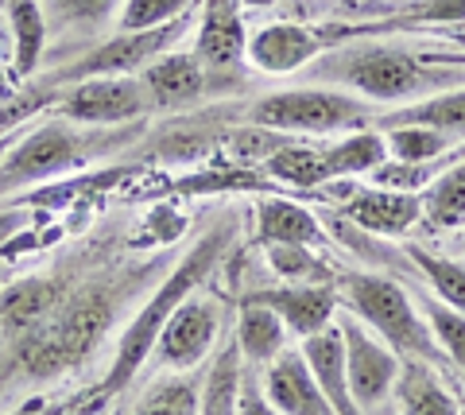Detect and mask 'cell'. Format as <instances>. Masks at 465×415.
Masks as SVG:
<instances>
[{
	"instance_id": "6da1fadb",
	"label": "cell",
	"mask_w": 465,
	"mask_h": 415,
	"mask_svg": "<svg viewBox=\"0 0 465 415\" xmlns=\"http://www.w3.org/2000/svg\"><path fill=\"white\" fill-rule=\"evenodd\" d=\"M314 85H330V90H345L369 105H411L450 90L454 82H465L450 66H430L419 54L391 47V43H341V47H326L318 59L299 70Z\"/></svg>"
},
{
	"instance_id": "7a4b0ae2",
	"label": "cell",
	"mask_w": 465,
	"mask_h": 415,
	"mask_svg": "<svg viewBox=\"0 0 465 415\" xmlns=\"http://www.w3.org/2000/svg\"><path fill=\"white\" fill-rule=\"evenodd\" d=\"M229 237H232V225L222 222V225H213L206 229L191 249H186V256L179 261V268L171 272V276L159 283V288L152 291V299L140 307V314L133 319V326L121 334V341H116V357H113V373L105 377V392H121L128 380H133L143 365H148V357L155 350V341L159 334H163V326L174 311H179V303L186 295H194L198 291V283L210 276L213 264L222 261V252L229 245Z\"/></svg>"
},
{
	"instance_id": "3957f363",
	"label": "cell",
	"mask_w": 465,
	"mask_h": 415,
	"mask_svg": "<svg viewBox=\"0 0 465 415\" xmlns=\"http://www.w3.org/2000/svg\"><path fill=\"white\" fill-rule=\"evenodd\" d=\"M333 288H338V303H345V311L353 314V319L365 322L369 331L400 357H419V361H427V365H450L430 334L427 314L415 311V299L391 276H381V272H353V276L333 283Z\"/></svg>"
},
{
	"instance_id": "277c9868",
	"label": "cell",
	"mask_w": 465,
	"mask_h": 415,
	"mask_svg": "<svg viewBox=\"0 0 465 415\" xmlns=\"http://www.w3.org/2000/svg\"><path fill=\"white\" fill-rule=\"evenodd\" d=\"M249 121L264 133H311L330 136L345 133V128L376 121V105L361 102V97L345 90H330V85H291V90L268 94L249 109Z\"/></svg>"
},
{
	"instance_id": "5b68a950",
	"label": "cell",
	"mask_w": 465,
	"mask_h": 415,
	"mask_svg": "<svg viewBox=\"0 0 465 415\" xmlns=\"http://www.w3.org/2000/svg\"><path fill=\"white\" fill-rule=\"evenodd\" d=\"M85 128L90 124L54 117L47 124H39L35 133H27L24 140H16L8 148L5 163H0V194H12L43 179H58L66 171L82 167L97 152V140Z\"/></svg>"
},
{
	"instance_id": "8992f818",
	"label": "cell",
	"mask_w": 465,
	"mask_h": 415,
	"mask_svg": "<svg viewBox=\"0 0 465 415\" xmlns=\"http://www.w3.org/2000/svg\"><path fill=\"white\" fill-rule=\"evenodd\" d=\"M217 338H222V307L213 299L186 295L167 319L148 365H155L159 373H191L217 350Z\"/></svg>"
},
{
	"instance_id": "52a82bcc",
	"label": "cell",
	"mask_w": 465,
	"mask_h": 415,
	"mask_svg": "<svg viewBox=\"0 0 465 415\" xmlns=\"http://www.w3.org/2000/svg\"><path fill=\"white\" fill-rule=\"evenodd\" d=\"M341 338H345V373H349V392H353L361 415H369L376 408L388 404V396L396 392L403 357L384 346L381 338L361 319L345 311V319H338Z\"/></svg>"
},
{
	"instance_id": "ba28073f",
	"label": "cell",
	"mask_w": 465,
	"mask_h": 415,
	"mask_svg": "<svg viewBox=\"0 0 465 415\" xmlns=\"http://www.w3.org/2000/svg\"><path fill=\"white\" fill-rule=\"evenodd\" d=\"M152 109V97L143 90L140 74H101V78H82L70 85L58 102V117L74 124H121L136 121Z\"/></svg>"
},
{
	"instance_id": "9c48e42d",
	"label": "cell",
	"mask_w": 465,
	"mask_h": 415,
	"mask_svg": "<svg viewBox=\"0 0 465 415\" xmlns=\"http://www.w3.org/2000/svg\"><path fill=\"white\" fill-rule=\"evenodd\" d=\"M186 27H191V12L179 16L174 24L152 27V32H116L113 39L101 43V47H94L85 59L63 70V78L82 82V78H101V74H140V70H148L155 59H163L174 43L183 39Z\"/></svg>"
},
{
	"instance_id": "30bf717a",
	"label": "cell",
	"mask_w": 465,
	"mask_h": 415,
	"mask_svg": "<svg viewBox=\"0 0 465 415\" xmlns=\"http://www.w3.org/2000/svg\"><path fill=\"white\" fill-rule=\"evenodd\" d=\"M322 51H326V35L318 27L280 20V24H264L256 32H249L244 59L256 70H264V74H299Z\"/></svg>"
},
{
	"instance_id": "8fae6325",
	"label": "cell",
	"mask_w": 465,
	"mask_h": 415,
	"mask_svg": "<svg viewBox=\"0 0 465 415\" xmlns=\"http://www.w3.org/2000/svg\"><path fill=\"white\" fill-rule=\"evenodd\" d=\"M252 303H264L283 319V326L299 338L326 331L338 311V288L333 283H287V288L256 291Z\"/></svg>"
},
{
	"instance_id": "7c38bea8",
	"label": "cell",
	"mask_w": 465,
	"mask_h": 415,
	"mask_svg": "<svg viewBox=\"0 0 465 415\" xmlns=\"http://www.w3.org/2000/svg\"><path fill=\"white\" fill-rule=\"evenodd\" d=\"M260 380H264L268 400L283 415H338L326 400V392L318 389V380L311 377L302 353L291 350V346L268 365V373H260Z\"/></svg>"
},
{
	"instance_id": "4fadbf2b",
	"label": "cell",
	"mask_w": 465,
	"mask_h": 415,
	"mask_svg": "<svg viewBox=\"0 0 465 415\" xmlns=\"http://www.w3.org/2000/svg\"><path fill=\"white\" fill-rule=\"evenodd\" d=\"M249 51V27L241 20L237 0H206L202 24L194 35V54L206 70H229Z\"/></svg>"
},
{
	"instance_id": "5bb4252c",
	"label": "cell",
	"mask_w": 465,
	"mask_h": 415,
	"mask_svg": "<svg viewBox=\"0 0 465 415\" xmlns=\"http://www.w3.org/2000/svg\"><path fill=\"white\" fill-rule=\"evenodd\" d=\"M345 218L349 225L365 229L372 237H400L423 218V198L407 191H388V187L357 191L345 206Z\"/></svg>"
},
{
	"instance_id": "9a60e30c",
	"label": "cell",
	"mask_w": 465,
	"mask_h": 415,
	"mask_svg": "<svg viewBox=\"0 0 465 415\" xmlns=\"http://www.w3.org/2000/svg\"><path fill=\"white\" fill-rule=\"evenodd\" d=\"M302 361H307L311 377L318 380V389L326 392V400L333 404L338 415H361L353 392H349V373H345V338H341V326L330 322L326 331H318L311 338H302Z\"/></svg>"
},
{
	"instance_id": "2e32d148",
	"label": "cell",
	"mask_w": 465,
	"mask_h": 415,
	"mask_svg": "<svg viewBox=\"0 0 465 415\" xmlns=\"http://www.w3.org/2000/svg\"><path fill=\"white\" fill-rule=\"evenodd\" d=\"M140 82L148 90L152 105L183 109V105H194L206 94V66H202L194 51H167L148 70H140Z\"/></svg>"
},
{
	"instance_id": "e0dca14e",
	"label": "cell",
	"mask_w": 465,
	"mask_h": 415,
	"mask_svg": "<svg viewBox=\"0 0 465 415\" xmlns=\"http://www.w3.org/2000/svg\"><path fill=\"white\" fill-rule=\"evenodd\" d=\"M391 400H396L400 415H461L454 392L439 380L434 365L419 361V357H403V369H400Z\"/></svg>"
},
{
	"instance_id": "ac0fdd59",
	"label": "cell",
	"mask_w": 465,
	"mask_h": 415,
	"mask_svg": "<svg viewBox=\"0 0 465 415\" xmlns=\"http://www.w3.org/2000/svg\"><path fill=\"white\" fill-rule=\"evenodd\" d=\"M5 24L12 39V74L32 78L51 43L47 16H43L39 0H5Z\"/></svg>"
},
{
	"instance_id": "d6986e66",
	"label": "cell",
	"mask_w": 465,
	"mask_h": 415,
	"mask_svg": "<svg viewBox=\"0 0 465 415\" xmlns=\"http://www.w3.org/2000/svg\"><path fill=\"white\" fill-rule=\"evenodd\" d=\"M43 16H47L51 35L70 39H97L109 27H116L124 0H39Z\"/></svg>"
},
{
	"instance_id": "ffe728a7",
	"label": "cell",
	"mask_w": 465,
	"mask_h": 415,
	"mask_svg": "<svg viewBox=\"0 0 465 415\" xmlns=\"http://www.w3.org/2000/svg\"><path fill=\"white\" fill-rule=\"evenodd\" d=\"M287 334H291V331H287L283 319H280V314H275L272 307L244 299L241 319H237V350H241V357H244V365L268 369L275 357L287 350Z\"/></svg>"
},
{
	"instance_id": "44dd1931",
	"label": "cell",
	"mask_w": 465,
	"mask_h": 415,
	"mask_svg": "<svg viewBox=\"0 0 465 415\" xmlns=\"http://www.w3.org/2000/svg\"><path fill=\"white\" fill-rule=\"evenodd\" d=\"M381 121V128H396V124H427L434 133H442L450 140H465V85H454V90H442L434 97H423V102L388 109Z\"/></svg>"
},
{
	"instance_id": "7402d4cb",
	"label": "cell",
	"mask_w": 465,
	"mask_h": 415,
	"mask_svg": "<svg viewBox=\"0 0 465 415\" xmlns=\"http://www.w3.org/2000/svg\"><path fill=\"white\" fill-rule=\"evenodd\" d=\"M256 229L260 241H268V245H322L326 241V229L318 225L314 213L299 203H287V198L260 203Z\"/></svg>"
},
{
	"instance_id": "603a6c76",
	"label": "cell",
	"mask_w": 465,
	"mask_h": 415,
	"mask_svg": "<svg viewBox=\"0 0 465 415\" xmlns=\"http://www.w3.org/2000/svg\"><path fill=\"white\" fill-rule=\"evenodd\" d=\"M241 377H244V357L237 341H225L217 350L206 384H202V404L198 415H237V396H241Z\"/></svg>"
},
{
	"instance_id": "cb8c5ba5",
	"label": "cell",
	"mask_w": 465,
	"mask_h": 415,
	"mask_svg": "<svg viewBox=\"0 0 465 415\" xmlns=\"http://www.w3.org/2000/svg\"><path fill=\"white\" fill-rule=\"evenodd\" d=\"M198 404H202V377L159 373L136 400L133 415H198Z\"/></svg>"
},
{
	"instance_id": "d4e9b609",
	"label": "cell",
	"mask_w": 465,
	"mask_h": 415,
	"mask_svg": "<svg viewBox=\"0 0 465 415\" xmlns=\"http://www.w3.org/2000/svg\"><path fill=\"white\" fill-rule=\"evenodd\" d=\"M388 160V144H384V133H353L345 136L341 144H333L330 152H322V163H326V175L338 179V175H369L372 167H381Z\"/></svg>"
},
{
	"instance_id": "484cf974",
	"label": "cell",
	"mask_w": 465,
	"mask_h": 415,
	"mask_svg": "<svg viewBox=\"0 0 465 415\" xmlns=\"http://www.w3.org/2000/svg\"><path fill=\"white\" fill-rule=\"evenodd\" d=\"M423 218H430V225H439V229L465 225V160L446 167L430 183V191L423 198Z\"/></svg>"
},
{
	"instance_id": "4316f807",
	"label": "cell",
	"mask_w": 465,
	"mask_h": 415,
	"mask_svg": "<svg viewBox=\"0 0 465 415\" xmlns=\"http://www.w3.org/2000/svg\"><path fill=\"white\" fill-rule=\"evenodd\" d=\"M411 264L423 272L427 288L434 291V299H442L446 307H454L465 314V264L450 261V256H434L427 249H411Z\"/></svg>"
},
{
	"instance_id": "83f0119b",
	"label": "cell",
	"mask_w": 465,
	"mask_h": 415,
	"mask_svg": "<svg viewBox=\"0 0 465 415\" xmlns=\"http://www.w3.org/2000/svg\"><path fill=\"white\" fill-rule=\"evenodd\" d=\"M384 144L391 152V160H400V163H430V160H439L454 140L434 133L427 124H396V128H384Z\"/></svg>"
},
{
	"instance_id": "f1b7e54d",
	"label": "cell",
	"mask_w": 465,
	"mask_h": 415,
	"mask_svg": "<svg viewBox=\"0 0 465 415\" xmlns=\"http://www.w3.org/2000/svg\"><path fill=\"white\" fill-rule=\"evenodd\" d=\"M423 314H427V326L434 341H439V350L446 353V361L465 377V314L446 307L442 299H427Z\"/></svg>"
},
{
	"instance_id": "f546056e",
	"label": "cell",
	"mask_w": 465,
	"mask_h": 415,
	"mask_svg": "<svg viewBox=\"0 0 465 415\" xmlns=\"http://www.w3.org/2000/svg\"><path fill=\"white\" fill-rule=\"evenodd\" d=\"M268 264L287 283H330L333 272L311 252V245H268Z\"/></svg>"
},
{
	"instance_id": "4dcf8cb0",
	"label": "cell",
	"mask_w": 465,
	"mask_h": 415,
	"mask_svg": "<svg viewBox=\"0 0 465 415\" xmlns=\"http://www.w3.org/2000/svg\"><path fill=\"white\" fill-rule=\"evenodd\" d=\"M194 0H124L121 16H116V32H152V27L174 24L191 12Z\"/></svg>"
},
{
	"instance_id": "1f68e13d",
	"label": "cell",
	"mask_w": 465,
	"mask_h": 415,
	"mask_svg": "<svg viewBox=\"0 0 465 415\" xmlns=\"http://www.w3.org/2000/svg\"><path fill=\"white\" fill-rule=\"evenodd\" d=\"M51 299H54V288L43 280H27V283H16L12 291H5L0 299V314L16 326H32L39 319H47L51 311Z\"/></svg>"
},
{
	"instance_id": "d6a6232c",
	"label": "cell",
	"mask_w": 465,
	"mask_h": 415,
	"mask_svg": "<svg viewBox=\"0 0 465 415\" xmlns=\"http://www.w3.org/2000/svg\"><path fill=\"white\" fill-rule=\"evenodd\" d=\"M268 175L283 179V183H295V187H318L326 183V163H322V152H311V148H283L268 160Z\"/></svg>"
},
{
	"instance_id": "836d02e7",
	"label": "cell",
	"mask_w": 465,
	"mask_h": 415,
	"mask_svg": "<svg viewBox=\"0 0 465 415\" xmlns=\"http://www.w3.org/2000/svg\"><path fill=\"white\" fill-rule=\"evenodd\" d=\"M237 415H283L280 408L268 400L264 392V380L252 365H244V377H241V396H237Z\"/></svg>"
},
{
	"instance_id": "e575fe53",
	"label": "cell",
	"mask_w": 465,
	"mask_h": 415,
	"mask_svg": "<svg viewBox=\"0 0 465 415\" xmlns=\"http://www.w3.org/2000/svg\"><path fill=\"white\" fill-rule=\"evenodd\" d=\"M419 24H465V0H427L415 8Z\"/></svg>"
},
{
	"instance_id": "d590c367",
	"label": "cell",
	"mask_w": 465,
	"mask_h": 415,
	"mask_svg": "<svg viewBox=\"0 0 465 415\" xmlns=\"http://www.w3.org/2000/svg\"><path fill=\"white\" fill-rule=\"evenodd\" d=\"M27 225V218L20 210H0V252L8 249V241H16V233Z\"/></svg>"
},
{
	"instance_id": "8d00e7d4",
	"label": "cell",
	"mask_w": 465,
	"mask_h": 415,
	"mask_svg": "<svg viewBox=\"0 0 465 415\" xmlns=\"http://www.w3.org/2000/svg\"><path fill=\"white\" fill-rule=\"evenodd\" d=\"M241 8H272V5H280V0H237Z\"/></svg>"
},
{
	"instance_id": "74e56055",
	"label": "cell",
	"mask_w": 465,
	"mask_h": 415,
	"mask_svg": "<svg viewBox=\"0 0 465 415\" xmlns=\"http://www.w3.org/2000/svg\"><path fill=\"white\" fill-rule=\"evenodd\" d=\"M12 144H16V136H0V163H5V155H8Z\"/></svg>"
},
{
	"instance_id": "f35d334b",
	"label": "cell",
	"mask_w": 465,
	"mask_h": 415,
	"mask_svg": "<svg viewBox=\"0 0 465 415\" xmlns=\"http://www.w3.org/2000/svg\"><path fill=\"white\" fill-rule=\"evenodd\" d=\"M66 408H51V411H20V415H63Z\"/></svg>"
},
{
	"instance_id": "ab89813d",
	"label": "cell",
	"mask_w": 465,
	"mask_h": 415,
	"mask_svg": "<svg viewBox=\"0 0 465 415\" xmlns=\"http://www.w3.org/2000/svg\"><path fill=\"white\" fill-rule=\"evenodd\" d=\"M5 276H8V264H5V261H0V280H5Z\"/></svg>"
},
{
	"instance_id": "60d3db41",
	"label": "cell",
	"mask_w": 465,
	"mask_h": 415,
	"mask_svg": "<svg viewBox=\"0 0 465 415\" xmlns=\"http://www.w3.org/2000/svg\"><path fill=\"white\" fill-rule=\"evenodd\" d=\"M369 415H388V408H376V411H369ZM400 415V411H396Z\"/></svg>"
},
{
	"instance_id": "b9f144b4",
	"label": "cell",
	"mask_w": 465,
	"mask_h": 415,
	"mask_svg": "<svg viewBox=\"0 0 465 415\" xmlns=\"http://www.w3.org/2000/svg\"><path fill=\"white\" fill-rule=\"evenodd\" d=\"M63 415H82V411H70V408H66V411H63Z\"/></svg>"
},
{
	"instance_id": "7bdbcfd3",
	"label": "cell",
	"mask_w": 465,
	"mask_h": 415,
	"mask_svg": "<svg viewBox=\"0 0 465 415\" xmlns=\"http://www.w3.org/2000/svg\"><path fill=\"white\" fill-rule=\"evenodd\" d=\"M113 415H124V411H113Z\"/></svg>"
},
{
	"instance_id": "ee69618b",
	"label": "cell",
	"mask_w": 465,
	"mask_h": 415,
	"mask_svg": "<svg viewBox=\"0 0 465 415\" xmlns=\"http://www.w3.org/2000/svg\"><path fill=\"white\" fill-rule=\"evenodd\" d=\"M461 415H465V408H461Z\"/></svg>"
},
{
	"instance_id": "f6af8a7d",
	"label": "cell",
	"mask_w": 465,
	"mask_h": 415,
	"mask_svg": "<svg viewBox=\"0 0 465 415\" xmlns=\"http://www.w3.org/2000/svg\"><path fill=\"white\" fill-rule=\"evenodd\" d=\"M0 5H5V0H0Z\"/></svg>"
}]
</instances>
